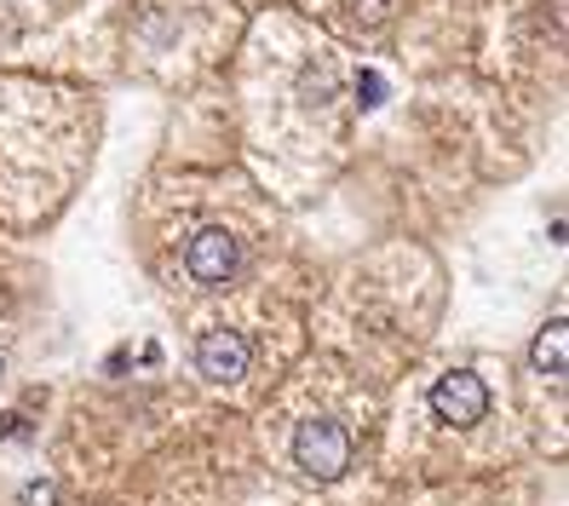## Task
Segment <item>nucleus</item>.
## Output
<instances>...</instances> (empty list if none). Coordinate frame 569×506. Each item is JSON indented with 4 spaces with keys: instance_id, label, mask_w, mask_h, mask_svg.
Wrapping results in <instances>:
<instances>
[{
    "instance_id": "nucleus-1",
    "label": "nucleus",
    "mask_w": 569,
    "mask_h": 506,
    "mask_svg": "<svg viewBox=\"0 0 569 506\" xmlns=\"http://www.w3.org/2000/svg\"><path fill=\"white\" fill-rule=\"evenodd\" d=\"M293 466L317 484H333L351 466V437L340 420H306L293 431Z\"/></svg>"
},
{
    "instance_id": "nucleus-2",
    "label": "nucleus",
    "mask_w": 569,
    "mask_h": 506,
    "mask_svg": "<svg viewBox=\"0 0 569 506\" xmlns=\"http://www.w3.org/2000/svg\"><path fill=\"white\" fill-rule=\"evenodd\" d=\"M184 265H190V277L202 282V288H224L230 277H237V265H242V242H237L230 230L208 225V230H196V236H190Z\"/></svg>"
},
{
    "instance_id": "nucleus-3",
    "label": "nucleus",
    "mask_w": 569,
    "mask_h": 506,
    "mask_svg": "<svg viewBox=\"0 0 569 506\" xmlns=\"http://www.w3.org/2000/svg\"><path fill=\"white\" fill-rule=\"evenodd\" d=\"M431 415H438L443 426H478L489 415V386L472 375V368H455V375H443L438 386H431Z\"/></svg>"
},
{
    "instance_id": "nucleus-4",
    "label": "nucleus",
    "mask_w": 569,
    "mask_h": 506,
    "mask_svg": "<svg viewBox=\"0 0 569 506\" xmlns=\"http://www.w3.org/2000/svg\"><path fill=\"white\" fill-rule=\"evenodd\" d=\"M196 375L213 380V386H230L248 375V340L237 328H208L202 340H196Z\"/></svg>"
},
{
    "instance_id": "nucleus-5",
    "label": "nucleus",
    "mask_w": 569,
    "mask_h": 506,
    "mask_svg": "<svg viewBox=\"0 0 569 506\" xmlns=\"http://www.w3.org/2000/svg\"><path fill=\"white\" fill-rule=\"evenodd\" d=\"M563 351H569V334H563V317H552L541 334H535V346H529V363H535V375H563Z\"/></svg>"
},
{
    "instance_id": "nucleus-6",
    "label": "nucleus",
    "mask_w": 569,
    "mask_h": 506,
    "mask_svg": "<svg viewBox=\"0 0 569 506\" xmlns=\"http://www.w3.org/2000/svg\"><path fill=\"white\" fill-rule=\"evenodd\" d=\"M23 506H52V484H29L23 489Z\"/></svg>"
},
{
    "instance_id": "nucleus-7",
    "label": "nucleus",
    "mask_w": 569,
    "mask_h": 506,
    "mask_svg": "<svg viewBox=\"0 0 569 506\" xmlns=\"http://www.w3.org/2000/svg\"><path fill=\"white\" fill-rule=\"evenodd\" d=\"M0 368H7V363H0Z\"/></svg>"
}]
</instances>
